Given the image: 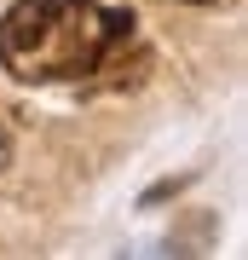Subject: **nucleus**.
<instances>
[{
	"mask_svg": "<svg viewBox=\"0 0 248 260\" xmlns=\"http://www.w3.org/2000/svg\"><path fill=\"white\" fill-rule=\"evenodd\" d=\"M138 23L121 6L98 0H18L0 18V64L18 81H69V87H133L138 64L127 70V52L138 47Z\"/></svg>",
	"mask_w": 248,
	"mask_h": 260,
	"instance_id": "obj_1",
	"label": "nucleus"
},
{
	"mask_svg": "<svg viewBox=\"0 0 248 260\" xmlns=\"http://www.w3.org/2000/svg\"><path fill=\"white\" fill-rule=\"evenodd\" d=\"M191 6H208V0H191Z\"/></svg>",
	"mask_w": 248,
	"mask_h": 260,
	"instance_id": "obj_3",
	"label": "nucleus"
},
{
	"mask_svg": "<svg viewBox=\"0 0 248 260\" xmlns=\"http://www.w3.org/2000/svg\"><path fill=\"white\" fill-rule=\"evenodd\" d=\"M6 156H12V145H6V127H0V168H6Z\"/></svg>",
	"mask_w": 248,
	"mask_h": 260,
	"instance_id": "obj_2",
	"label": "nucleus"
}]
</instances>
